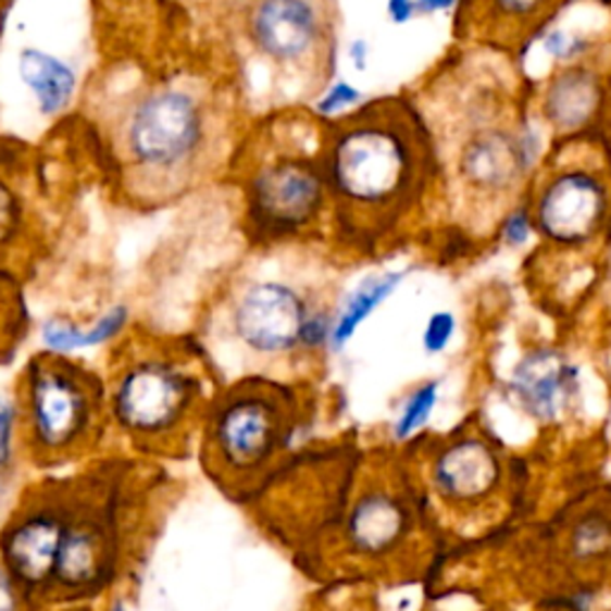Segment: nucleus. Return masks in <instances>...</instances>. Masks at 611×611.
<instances>
[{
    "instance_id": "obj_1",
    "label": "nucleus",
    "mask_w": 611,
    "mask_h": 611,
    "mask_svg": "<svg viewBox=\"0 0 611 611\" xmlns=\"http://www.w3.org/2000/svg\"><path fill=\"white\" fill-rule=\"evenodd\" d=\"M321 161L341 227L385 232L421 197L437 158L419 110L381 99L329 120Z\"/></svg>"
},
{
    "instance_id": "obj_2",
    "label": "nucleus",
    "mask_w": 611,
    "mask_h": 611,
    "mask_svg": "<svg viewBox=\"0 0 611 611\" xmlns=\"http://www.w3.org/2000/svg\"><path fill=\"white\" fill-rule=\"evenodd\" d=\"M125 158L146 182H187L211 144L205 105L187 89L161 87L134 103L122 127Z\"/></svg>"
},
{
    "instance_id": "obj_3",
    "label": "nucleus",
    "mask_w": 611,
    "mask_h": 611,
    "mask_svg": "<svg viewBox=\"0 0 611 611\" xmlns=\"http://www.w3.org/2000/svg\"><path fill=\"white\" fill-rule=\"evenodd\" d=\"M249 217L261 235L287 237L315 223L327 197L321 146L309 151L277 134L247 179Z\"/></svg>"
},
{
    "instance_id": "obj_4",
    "label": "nucleus",
    "mask_w": 611,
    "mask_h": 611,
    "mask_svg": "<svg viewBox=\"0 0 611 611\" xmlns=\"http://www.w3.org/2000/svg\"><path fill=\"white\" fill-rule=\"evenodd\" d=\"M244 32L265 63L291 75L333 70V22L323 0H249Z\"/></svg>"
},
{
    "instance_id": "obj_5",
    "label": "nucleus",
    "mask_w": 611,
    "mask_h": 611,
    "mask_svg": "<svg viewBox=\"0 0 611 611\" xmlns=\"http://www.w3.org/2000/svg\"><path fill=\"white\" fill-rule=\"evenodd\" d=\"M232 329L251 353L285 357L297 349H317L329 341L333 323L301 291L277 279H259L241 291L232 311Z\"/></svg>"
},
{
    "instance_id": "obj_6",
    "label": "nucleus",
    "mask_w": 611,
    "mask_h": 611,
    "mask_svg": "<svg viewBox=\"0 0 611 611\" xmlns=\"http://www.w3.org/2000/svg\"><path fill=\"white\" fill-rule=\"evenodd\" d=\"M199 395L197 375L163 357L134 361L117 377L113 413L132 437L158 439L177 431Z\"/></svg>"
},
{
    "instance_id": "obj_7",
    "label": "nucleus",
    "mask_w": 611,
    "mask_h": 611,
    "mask_svg": "<svg viewBox=\"0 0 611 611\" xmlns=\"http://www.w3.org/2000/svg\"><path fill=\"white\" fill-rule=\"evenodd\" d=\"M291 419L285 399L271 389H241L232 395L211 427V449L217 466L229 473L265 469L289 445Z\"/></svg>"
},
{
    "instance_id": "obj_8",
    "label": "nucleus",
    "mask_w": 611,
    "mask_h": 611,
    "mask_svg": "<svg viewBox=\"0 0 611 611\" xmlns=\"http://www.w3.org/2000/svg\"><path fill=\"white\" fill-rule=\"evenodd\" d=\"M535 163L533 132L513 122L478 117L459 139L454 170L461 187L481 199H504L521 187Z\"/></svg>"
},
{
    "instance_id": "obj_9",
    "label": "nucleus",
    "mask_w": 611,
    "mask_h": 611,
    "mask_svg": "<svg viewBox=\"0 0 611 611\" xmlns=\"http://www.w3.org/2000/svg\"><path fill=\"white\" fill-rule=\"evenodd\" d=\"M27 415L34 447L63 454L87 435L96 395L87 377L60 363H36L27 373Z\"/></svg>"
},
{
    "instance_id": "obj_10",
    "label": "nucleus",
    "mask_w": 611,
    "mask_h": 611,
    "mask_svg": "<svg viewBox=\"0 0 611 611\" xmlns=\"http://www.w3.org/2000/svg\"><path fill=\"white\" fill-rule=\"evenodd\" d=\"M607 179L590 167H564L545 179L535 197L533 223L557 247L576 249L600 235L609 215Z\"/></svg>"
},
{
    "instance_id": "obj_11",
    "label": "nucleus",
    "mask_w": 611,
    "mask_h": 611,
    "mask_svg": "<svg viewBox=\"0 0 611 611\" xmlns=\"http://www.w3.org/2000/svg\"><path fill=\"white\" fill-rule=\"evenodd\" d=\"M65 521L53 511H32L12 523L3 537V561L12 581L41 588L55 576Z\"/></svg>"
},
{
    "instance_id": "obj_12",
    "label": "nucleus",
    "mask_w": 611,
    "mask_h": 611,
    "mask_svg": "<svg viewBox=\"0 0 611 611\" xmlns=\"http://www.w3.org/2000/svg\"><path fill=\"white\" fill-rule=\"evenodd\" d=\"M511 389L519 407L537 421H554L578 395V371L552 349H537L516 363Z\"/></svg>"
},
{
    "instance_id": "obj_13",
    "label": "nucleus",
    "mask_w": 611,
    "mask_h": 611,
    "mask_svg": "<svg viewBox=\"0 0 611 611\" xmlns=\"http://www.w3.org/2000/svg\"><path fill=\"white\" fill-rule=\"evenodd\" d=\"M433 481L435 490L451 504L481 502L499 483V459L481 439H459L439 451Z\"/></svg>"
},
{
    "instance_id": "obj_14",
    "label": "nucleus",
    "mask_w": 611,
    "mask_h": 611,
    "mask_svg": "<svg viewBox=\"0 0 611 611\" xmlns=\"http://www.w3.org/2000/svg\"><path fill=\"white\" fill-rule=\"evenodd\" d=\"M409 531V513L397 497L365 492L347 521V543L361 557H383L401 545Z\"/></svg>"
},
{
    "instance_id": "obj_15",
    "label": "nucleus",
    "mask_w": 611,
    "mask_h": 611,
    "mask_svg": "<svg viewBox=\"0 0 611 611\" xmlns=\"http://www.w3.org/2000/svg\"><path fill=\"white\" fill-rule=\"evenodd\" d=\"M602 103L600 77L588 67H569L552 77L543 99V113L561 134L583 129Z\"/></svg>"
},
{
    "instance_id": "obj_16",
    "label": "nucleus",
    "mask_w": 611,
    "mask_h": 611,
    "mask_svg": "<svg viewBox=\"0 0 611 611\" xmlns=\"http://www.w3.org/2000/svg\"><path fill=\"white\" fill-rule=\"evenodd\" d=\"M20 77L24 87L34 93L36 105L46 117L58 115L77 89V77L72 67L39 48H24L20 53Z\"/></svg>"
},
{
    "instance_id": "obj_17",
    "label": "nucleus",
    "mask_w": 611,
    "mask_h": 611,
    "mask_svg": "<svg viewBox=\"0 0 611 611\" xmlns=\"http://www.w3.org/2000/svg\"><path fill=\"white\" fill-rule=\"evenodd\" d=\"M105 564V543L93 525H65L53 581L63 588H84L99 581Z\"/></svg>"
},
{
    "instance_id": "obj_18",
    "label": "nucleus",
    "mask_w": 611,
    "mask_h": 611,
    "mask_svg": "<svg viewBox=\"0 0 611 611\" xmlns=\"http://www.w3.org/2000/svg\"><path fill=\"white\" fill-rule=\"evenodd\" d=\"M407 273L395 271V273H383V275H371L351 291L347 297L345 306H341L337 317L333 321V335H329V345L335 349H341L347 341L357 335V329L369 321L377 306H383L389 297L395 295L399 285L404 283Z\"/></svg>"
},
{
    "instance_id": "obj_19",
    "label": "nucleus",
    "mask_w": 611,
    "mask_h": 611,
    "mask_svg": "<svg viewBox=\"0 0 611 611\" xmlns=\"http://www.w3.org/2000/svg\"><path fill=\"white\" fill-rule=\"evenodd\" d=\"M125 323H127V309L125 306H115V309L103 313L91 327L48 321L41 329V337H43V345L53 353H72L77 349L99 347L103 341L113 339L120 329L125 327Z\"/></svg>"
},
{
    "instance_id": "obj_20",
    "label": "nucleus",
    "mask_w": 611,
    "mask_h": 611,
    "mask_svg": "<svg viewBox=\"0 0 611 611\" xmlns=\"http://www.w3.org/2000/svg\"><path fill=\"white\" fill-rule=\"evenodd\" d=\"M554 0H483L481 12L483 17L497 27L499 32L528 29L537 20H543L552 10Z\"/></svg>"
},
{
    "instance_id": "obj_21",
    "label": "nucleus",
    "mask_w": 611,
    "mask_h": 611,
    "mask_svg": "<svg viewBox=\"0 0 611 611\" xmlns=\"http://www.w3.org/2000/svg\"><path fill=\"white\" fill-rule=\"evenodd\" d=\"M437 399H439V385L435 381L423 383L413 389V392L407 397L404 407H401L395 423V437L399 442H404V439L423 431L437 407Z\"/></svg>"
},
{
    "instance_id": "obj_22",
    "label": "nucleus",
    "mask_w": 611,
    "mask_h": 611,
    "mask_svg": "<svg viewBox=\"0 0 611 611\" xmlns=\"http://www.w3.org/2000/svg\"><path fill=\"white\" fill-rule=\"evenodd\" d=\"M457 335V317L451 311H435L427 317L425 329H423V349L431 357L447 351L451 345V339Z\"/></svg>"
},
{
    "instance_id": "obj_23",
    "label": "nucleus",
    "mask_w": 611,
    "mask_h": 611,
    "mask_svg": "<svg viewBox=\"0 0 611 611\" xmlns=\"http://www.w3.org/2000/svg\"><path fill=\"white\" fill-rule=\"evenodd\" d=\"M533 232H535L533 213L528 211V208H523V205L509 211L504 215V220H502V225H499V237H502V241L511 249L525 247V244L531 241Z\"/></svg>"
},
{
    "instance_id": "obj_24",
    "label": "nucleus",
    "mask_w": 611,
    "mask_h": 611,
    "mask_svg": "<svg viewBox=\"0 0 611 611\" xmlns=\"http://www.w3.org/2000/svg\"><path fill=\"white\" fill-rule=\"evenodd\" d=\"M359 101H361L359 89H353L347 82H337L315 101V113L321 117H337L339 113H345L347 108L357 105Z\"/></svg>"
},
{
    "instance_id": "obj_25",
    "label": "nucleus",
    "mask_w": 611,
    "mask_h": 611,
    "mask_svg": "<svg viewBox=\"0 0 611 611\" xmlns=\"http://www.w3.org/2000/svg\"><path fill=\"white\" fill-rule=\"evenodd\" d=\"M12 431H15V409L0 397V471L8 466L12 457Z\"/></svg>"
},
{
    "instance_id": "obj_26",
    "label": "nucleus",
    "mask_w": 611,
    "mask_h": 611,
    "mask_svg": "<svg viewBox=\"0 0 611 611\" xmlns=\"http://www.w3.org/2000/svg\"><path fill=\"white\" fill-rule=\"evenodd\" d=\"M17 223V203L8 187L0 185V241L10 237L12 227Z\"/></svg>"
},
{
    "instance_id": "obj_27",
    "label": "nucleus",
    "mask_w": 611,
    "mask_h": 611,
    "mask_svg": "<svg viewBox=\"0 0 611 611\" xmlns=\"http://www.w3.org/2000/svg\"><path fill=\"white\" fill-rule=\"evenodd\" d=\"M0 611H17L15 581H12L8 569H0Z\"/></svg>"
},
{
    "instance_id": "obj_28",
    "label": "nucleus",
    "mask_w": 611,
    "mask_h": 611,
    "mask_svg": "<svg viewBox=\"0 0 611 611\" xmlns=\"http://www.w3.org/2000/svg\"><path fill=\"white\" fill-rule=\"evenodd\" d=\"M419 8H415V0H387V15L392 17V22L404 24L409 22Z\"/></svg>"
},
{
    "instance_id": "obj_29",
    "label": "nucleus",
    "mask_w": 611,
    "mask_h": 611,
    "mask_svg": "<svg viewBox=\"0 0 611 611\" xmlns=\"http://www.w3.org/2000/svg\"><path fill=\"white\" fill-rule=\"evenodd\" d=\"M349 55H351V63L357 65V70H365V65H369V43H365L363 39L353 41L349 46Z\"/></svg>"
},
{
    "instance_id": "obj_30",
    "label": "nucleus",
    "mask_w": 611,
    "mask_h": 611,
    "mask_svg": "<svg viewBox=\"0 0 611 611\" xmlns=\"http://www.w3.org/2000/svg\"><path fill=\"white\" fill-rule=\"evenodd\" d=\"M457 0H415V8H419V12H437V10H447Z\"/></svg>"
},
{
    "instance_id": "obj_31",
    "label": "nucleus",
    "mask_w": 611,
    "mask_h": 611,
    "mask_svg": "<svg viewBox=\"0 0 611 611\" xmlns=\"http://www.w3.org/2000/svg\"><path fill=\"white\" fill-rule=\"evenodd\" d=\"M110 611H127V609H125V607H122V604H115V607H113V609H110Z\"/></svg>"
}]
</instances>
